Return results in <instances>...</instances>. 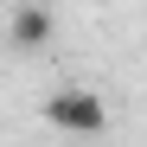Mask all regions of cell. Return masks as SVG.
Masks as SVG:
<instances>
[{"label": "cell", "instance_id": "cell-1", "mask_svg": "<svg viewBox=\"0 0 147 147\" xmlns=\"http://www.w3.org/2000/svg\"><path fill=\"white\" fill-rule=\"evenodd\" d=\"M45 121H51V128H64V134H102V128H109V102H102L96 90L64 83V90L45 96Z\"/></svg>", "mask_w": 147, "mask_h": 147}, {"label": "cell", "instance_id": "cell-2", "mask_svg": "<svg viewBox=\"0 0 147 147\" xmlns=\"http://www.w3.org/2000/svg\"><path fill=\"white\" fill-rule=\"evenodd\" d=\"M51 32H58V19H51V7H38V0H26V7L13 13V45H19V51L51 45Z\"/></svg>", "mask_w": 147, "mask_h": 147}]
</instances>
